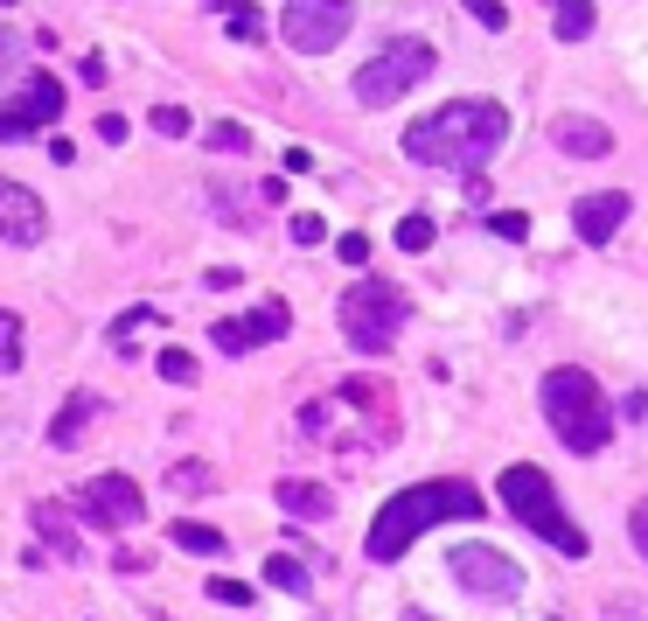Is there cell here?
Returning a JSON list of instances; mask_svg holds the SVG:
<instances>
[{"mask_svg":"<svg viewBox=\"0 0 648 621\" xmlns=\"http://www.w3.org/2000/svg\"><path fill=\"white\" fill-rule=\"evenodd\" d=\"M488 231H495V238H509V244H523V238H530V217H523V210H495V217H488Z\"/></svg>","mask_w":648,"mask_h":621,"instance_id":"83f0119b","label":"cell"},{"mask_svg":"<svg viewBox=\"0 0 648 621\" xmlns=\"http://www.w3.org/2000/svg\"><path fill=\"white\" fill-rule=\"evenodd\" d=\"M209 147H217V154H244V147H252V134H244V126L238 119H217V126H209V134H202Z\"/></svg>","mask_w":648,"mask_h":621,"instance_id":"7402d4cb","label":"cell"},{"mask_svg":"<svg viewBox=\"0 0 648 621\" xmlns=\"http://www.w3.org/2000/svg\"><path fill=\"white\" fill-rule=\"evenodd\" d=\"M209 8H217V14H231V8H244V0H209Z\"/></svg>","mask_w":648,"mask_h":621,"instance_id":"8d00e7d4","label":"cell"},{"mask_svg":"<svg viewBox=\"0 0 648 621\" xmlns=\"http://www.w3.org/2000/svg\"><path fill=\"white\" fill-rule=\"evenodd\" d=\"M14 112H22L28 126H56V112H63V84H56L49 70H28V91H22V105H14Z\"/></svg>","mask_w":648,"mask_h":621,"instance_id":"9a60e30c","label":"cell"},{"mask_svg":"<svg viewBox=\"0 0 648 621\" xmlns=\"http://www.w3.org/2000/svg\"><path fill=\"white\" fill-rule=\"evenodd\" d=\"M467 14H474L482 28H509V8H502V0H467Z\"/></svg>","mask_w":648,"mask_h":621,"instance_id":"1f68e13d","label":"cell"},{"mask_svg":"<svg viewBox=\"0 0 648 621\" xmlns=\"http://www.w3.org/2000/svg\"><path fill=\"white\" fill-rule=\"evenodd\" d=\"M209 600H217V608H252V587H244V579H209Z\"/></svg>","mask_w":648,"mask_h":621,"instance_id":"f1b7e54d","label":"cell"},{"mask_svg":"<svg viewBox=\"0 0 648 621\" xmlns=\"http://www.w3.org/2000/svg\"><path fill=\"white\" fill-rule=\"evenodd\" d=\"M335 252H342V266H356V273L370 266V238H363V231H349V238L335 244Z\"/></svg>","mask_w":648,"mask_h":621,"instance_id":"4dcf8cb0","label":"cell"},{"mask_svg":"<svg viewBox=\"0 0 648 621\" xmlns=\"http://www.w3.org/2000/svg\"><path fill=\"white\" fill-rule=\"evenodd\" d=\"M447 573L461 579L474 600H517L523 594V566L509 552H495V544H453Z\"/></svg>","mask_w":648,"mask_h":621,"instance_id":"ba28073f","label":"cell"},{"mask_svg":"<svg viewBox=\"0 0 648 621\" xmlns=\"http://www.w3.org/2000/svg\"><path fill=\"white\" fill-rule=\"evenodd\" d=\"M0 8H14V0H0Z\"/></svg>","mask_w":648,"mask_h":621,"instance_id":"f35d334b","label":"cell"},{"mask_svg":"<svg viewBox=\"0 0 648 621\" xmlns=\"http://www.w3.org/2000/svg\"><path fill=\"white\" fill-rule=\"evenodd\" d=\"M265 579H273V587H279V594H308V587H314V579H308V573H300V559H286V552L273 559V566H265Z\"/></svg>","mask_w":648,"mask_h":621,"instance_id":"ffe728a7","label":"cell"},{"mask_svg":"<svg viewBox=\"0 0 648 621\" xmlns=\"http://www.w3.org/2000/svg\"><path fill=\"white\" fill-rule=\"evenodd\" d=\"M43 238H49V210H43V196L0 175V244H43Z\"/></svg>","mask_w":648,"mask_h":621,"instance_id":"30bf717a","label":"cell"},{"mask_svg":"<svg viewBox=\"0 0 648 621\" xmlns=\"http://www.w3.org/2000/svg\"><path fill=\"white\" fill-rule=\"evenodd\" d=\"M627 223V196L621 189H600V196H579L571 203V231H579L586 244H606Z\"/></svg>","mask_w":648,"mask_h":621,"instance_id":"7c38bea8","label":"cell"},{"mask_svg":"<svg viewBox=\"0 0 648 621\" xmlns=\"http://www.w3.org/2000/svg\"><path fill=\"white\" fill-rule=\"evenodd\" d=\"M627 531H635V552L648 559V503H635V517H627Z\"/></svg>","mask_w":648,"mask_h":621,"instance_id":"e575fe53","label":"cell"},{"mask_svg":"<svg viewBox=\"0 0 648 621\" xmlns=\"http://www.w3.org/2000/svg\"><path fill=\"white\" fill-rule=\"evenodd\" d=\"M35 531H43L63 559H84V538L70 531V510H63V503H35Z\"/></svg>","mask_w":648,"mask_h":621,"instance_id":"2e32d148","label":"cell"},{"mask_svg":"<svg viewBox=\"0 0 648 621\" xmlns=\"http://www.w3.org/2000/svg\"><path fill=\"white\" fill-rule=\"evenodd\" d=\"M279 510H293L300 524H321V517H335V496L321 482H300V475H286L279 482Z\"/></svg>","mask_w":648,"mask_h":621,"instance_id":"5bb4252c","label":"cell"},{"mask_svg":"<svg viewBox=\"0 0 648 621\" xmlns=\"http://www.w3.org/2000/svg\"><path fill=\"white\" fill-rule=\"evenodd\" d=\"M474 517H482V488L474 482H418V488H405V496H391L384 510H377L363 552L377 566H391V559L412 552V538L440 531V524H474Z\"/></svg>","mask_w":648,"mask_h":621,"instance_id":"7a4b0ae2","label":"cell"},{"mask_svg":"<svg viewBox=\"0 0 648 621\" xmlns=\"http://www.w3.org/2000/svg\"><path fill=\"white\" fill-rule=\"evenodd\" d=\"M217 482L209 475V468H196V461H182V468H167V488H175V496H202V488Z\"/></svg>","mask_w":648,"mask_h":621,"instance_id":"603a6c76","label":"cell"},{"mask_svg":"<svg viewBox=\"0 0 648 621\" xmlns=\"http://www.w3.org/2000/svg\"><path fill=\"white\" fill-rule=\"evenodd\" d=\"M140 510H147V496L132 475H99L78 488V517H91L99 531H126V524H140Z\"/></svg>","mask_w":648,"mask_h":621,"instance_id":"9c48e42d","label":"cell"},{"mask_svg":"<svg viewBox=\"0 0 648 621\" xmlns=\"http://www.w3.org/2000/svg\"><path fill=\"white\" fill-rule=\"evenodd\" d=\"M175 544H182V552H196V559H217L223 552V538L209 531V524H188V517L175 524Z\"/></svg>","mask_w":648,"mask_h":621,"instance_id":"d6986e66","label":"cell"},{"mask_svg":"<svg viewBox=\"0 0 648 621\" xmlns=\"http://www.w3.org/2000/svg\"><path fill=\"white\" fill-rule=\"evenodd\" d=\"M397 244H405V252H426V244H432V217H405V223H397Z\"/></svg>","mask_w":648,"mask_h":621,"instance_id":"484cf974","label":"cell"},{"mask_svg":"<svg viewBox=\"0 0 648 621\" xmlns=\"http://www.w3.org/2000/svg\"><path fill=\"white\" fill-rule=\"evenodd\" d=\"M231 35H238V43H258V35H265V22H258L252 0H244V8H231Z\"/></svg>","mask_w":648,"mask_h":621,"instance_id":"f546056e","label":"cell"},{"mask_svg":"<svg viewBox=\"0 0 648 621\" xmlns=\"http://www.w3.org/2000/svg\"><path fill=\"white\" fill-rule=\"evenodd\" d=\"M147 126L167 134V140H188V112H182V105H154V119H147Z\"/></svg>","mask_w":648,"mask_h":621,"instance_id":"4316f807","label":"cell"},{"mask_svg":"<svg viewBox=\"0 0 648 621\" xmlns=\"http://www.w3.org/2000/svg\"><path fill=\"white\" fill-rule=\"evenodd\" d=\"M502 140H509V112L495 99H453L426 112L418 126H405V154L418 168H453V175H482Z\"/></svg>","mask_w":648,"mask_h":621,"instance_id":"6da1fadb","label":"cell"},{"mask_svg":"<svg viewBox=\"0 0 648 621\" xmlns=\"http://www.w3.org/2000/svg\"><path fill=\"white\" fill-rule=\"evenodd\" d=\"M356 22V0H286L279 14V35L293 43L300 56H328Z\"/></svg>","mask_w":648,"mask_h":621,"instance_id":"52a82bcc","label":"cell"},{"mask_svg":"<svg viewBox=\"0 0 648 621\" xmlns=\"http://www.w3.org/2000/svg\"><path fill=\"white\" fill-rule=\"evenodd\" d=\"M0 78H22V28L0 22Z\"/></svg>","mask_w":648,"mask_h":621,"instance_id":"d4e9b609","label":"cell"},{"mask_svg":"<svg viewBox=\"0 0 648 621\" xmlns=\"http://www.w3.org/2000/svg\"><path fill=\"white\" fill-rule=\"evenodd\" d=\"M551 28L565 35V43H586V35H593V0H551Z\"/></svg>","mask_w":648,"mask_h":621,"instance_id":"ac0fdd59","label":"cell"},{"mask_svg":"<svg viewBox=\"0 0 648 621\" xmlns=\"http://www.w3.org/2000/svg\"><path fill=\"white\" fill-rule=\"evenodd\" d=\"M161 378L167 384H196V356H188V349H161Z\"/></svg>","mask_w":648,"mask_h":621,"instance_id":"cb8c5ba5","label":"cell"},{"mask_svg":"<svg viewBox=\"0 0 648 621\" xmlns=\"http://www.w3.org/2000/svg\"><path fill=\"white\" fill-rule=\"evenodd\" d=\"M551 140H558L571 161H606V154H614V134L593 126V119H558V126H551Z\"/></svg>","mask_w":648,"mask_h":621,"instance_id":"4fadbf2b","label":"cell"},{"mask_svg":"<svg viewBox=\"0 0 648 621\" xmlns=\"http://www.w3.org/2000/svg\"><path fill=\"white\" fill-rule=\"evenodd\" d=\"M28 134H35V126H28V119H22V112H14V105L0 112V140H28Z\"/></svg>","mask_w":648,"mask_h":621,"instance_id":"836d02e7","label":"cell"},{"mask_svg":"<svg viewBox=\"0 0 648 621\" xmlns=\"http://www.w3.org/2000/svg\"><path fill=\"white\" fill-rule=\"evenodd\" d=\"M544 419H551V433L571 447V455H600L606 440H614V412H606V399H600V384H593V370H551L544 378Z\"/></svg>","mask_w":648,"mask_h":621,"instance_id":"3957f363","label":"cell"},{"mask_svg":"<svg viewBox=\"0 0 648 621\" xmlns=\"http://www.w3.org/2000/svg\"><path fill=\"white\" fill-rule=\"evenodd\" d=\"M91 412H99V399H84V391H78V399H63V412H56V426H49V440H56V447H78L84 426H91Z\"/></svg>","mask_w":648,"mask_h":621,"instance_id":"e0dca14e","label":"cell"},{"mask_svg":"<svg viewBox=\"0 0 648 621\" xmlns=\"http://www.w3.org/2000/svg\"><path fill=\"white\" fill-rule=\"evenodd\" d=\"M397 621H432V614H418V608H405V614H397Z\"/></svg>","mask_w":648,"mask_h":621,"instance_id":"74e56055","label":"cell"},{"mask_svg":"<svg viewBox=\"0 0 648 621\" xmlns=\"http://www.w3.org/2000/svg\"><path fill=\"white\" fill-rule=\"evenodd\" d=\"M412 300L391 287V279H356L349 294H342V335H349L363 356H384L397 343V329H405Z\"/></svg>","mask_w":648,"mask_h":621,"instance_id":"5b68a950","label":"cell"},{"mask_svg":"<svg viewBox=\"0 0 648 621\" xmlns=\"http://www.w3.org/2000/svg\"><path fill=\"white\" fill-rule=\"evenodd\" d=\"M286 322H293V314H286V300H265V308L244 314V322H217V329H209V343L231 349V356H244V349H258V343H279Z\"/></svg>","mask_w":648,"mask_h":621,"instance_id":"8fae6325","label":"cell"},{"mask_svg":"<svg viewBox=\"0 0 648 621\" xmlns=\"http://www.w3.org/2000/svg\"><path fill=\"white\" fill-rule=\"evenodd\" d=\"M495 488H502L509 517H517L523 531H537L551 552H565V559H586V531L565 517V503H558V488H551L544 468H530V461L523 468H502V482H495Z\"/></svg>","mask_w":648,"mask_h":621,"instance_id":"277c9868","label":"cell"},{"mask_svg":"<svg viewBox=\"0 0 648 621\" xmlns=\"http://www.w3.org/2000/svg\"><path fill=\"white\" fill-rule=\"evenodd\" d=\"M78 78H84V84H105V78H112V70H105V56H84V64H78Z\"/></svg>","mask_w":648,"mask_h":621,"instance_id":"d590c367","label":"cell"},{"mask_svg":"<svg viewBox=\"0 0 648 621\" xmlns=\"http://www.w3.org/2000/svg\"><path fill=\"white\" fill-rule=\"evenodd\" d=\"M432 43H418V35H405V43H384L370 56L363 70H356V105H397L412 84H426L432 78Z\"/></svg>","mask_w":648,"mask_h":621,"instance_id":"8992f818","label":"cell"},{"mask_svg":"<svg viewBox=\"0 0 648 621\" xmlns=\"http://www.w3.org/2000/svg\"><path fill=\"white\" fill-rule=\"evenodd\" d=\"M321 238H328V223H321L314 210H300L293 217V244H321Z\"/></svg>","mask_w":648,"mask_h":621,"instance_id":"d6a6232c","label":"cell"},{"mask_svg":"<svg viewBox=\"0 0 648 621\" xmlns=\"http://www.w3.org/2000/svg\"><path fill=\"white\" fill-rule=\"evenodd\" d=\"M22 322H14V314L8 308H0V370H22Z\"/></svg>","mask_w":648,"mask_h":621,"instance_id":"44dd1931","label":"cell"}]
</instances>
